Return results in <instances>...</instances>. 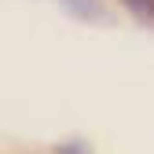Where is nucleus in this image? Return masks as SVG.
<instances>
[{"label": "nucleus", "mask_w": 154, "mask_h": 154, "mask_svg": "<svg viewBox=\"0 0 154 154\" xmlns=\"http://www.w3.org/2000/svg\"><path fill=\"white\" fill-rule=\"evenodd\" d=\"M125 4L136 11L140 18H154V0H125Z\"/></svg>", "instance_id": "obj_1"}, {"label": "nucleus", "mask_w": 154, "mask_h": 154, "mask_svg": "<svg viewBox=\"0 0 154 154\" xmlns=\"http://www.w3.org/2000/svg\"><path fill=\"white\" fill-rule=\"evenodd\" d=\"M59 154H88V147H77V143H70V147H59Z\"/></svg>", "instance_id": "obj_2"}]
</instances>
